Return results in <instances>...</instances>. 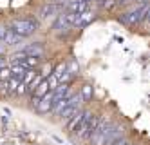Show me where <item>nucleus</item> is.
<instances>
[{"label": "nucleus", "mask_w": 150, "mask_h": 145, "mask_svg": "<svg viewBox=\"0 0 150 145\" xmlns=\"http://www.w3.org/2000/svg\"><path fill=\"white\" fill-rule=\"evenodd\" d=\"M9 29H11L13 33H16V35L20 36H31L35 35L36 29H38V22L35 18H25V20H13L11 24H9Z\"/></svg>", "instance_id": "nucleus-1"}, {"label": "nucleus", "mask_w": 150, "mask_h": 145, "mask_svg": "<svg viewBox=\"0 0 150 145\" xmlns=\"http://www.w3.org/2000/svg\"><path fill=\"white\" fill-rule=\"evenodd\" d=\"M110 124H112V121H110L109 116H101V118H100V124H98V127H96L94 134L89 138L92 145H103V140H105V134H107V129L110 127Z\"/></svg>", "instance_id": "nucleus-2"}, {"label": "nucleus", "mask_w": 150, "mask_h": 145, "mask_svg": "<svg viewBox=\"0 0 150 145\" xmlns=\"http://www.w3.org/2000/svg\"><path fill=\"white\" fill-rule=\"evenodd\" d=\"M76 13H71V11H65V13H58L54 24H52V29L60 31V29H71L76 22Z\"/></svg>", "instance_id": "nucleus-3"}, {"label": "nucleus", "mask_w": 150, "mask_h": 145, "mask_svg": "<svg viewBox=\"0 0 150 145\" xmlns=\"http://www.w3.org/2000/svg\"><path fill=\"white\" fill-rule=\"evenodd\" d=\"M52 102H54V91H51L45 94V96H42L40 100V104L36 107V113L38 114H47V113H52Z\"/></svg>", "instance_id": "nucleus-4"}, {"label": "nucleus", "mask_w": 150, "mask_h": 145, "mask_svg": "<svg viewBox=\"0 0 150 145\" xmlns=\"http://www.w3.org/2000/svg\"><path fill=\"white\" fill-rule=\"evenodd\" d=\"M120 136H123V125H114V124H110V127L107 129V134H105L103 145H110L114 140H117Z\"/></svg>", "instance_id": "nucleus-5"}, {"label": "nucleus", "mask_w": 150, "mask_h": 145, "mask_svg": "<svg viewBox=\"0 0 150 145\" xmlns=\"http://www.w3.org/2000/svg\"><path fill=\"white\" fill-rule=\"evenodd\" d=\"M58 13H60V7L56 4H45V6L40 7L38 16L40 18H51V16H56Z\"/></svg>", "instance_id": "nucleus-6"}, {"label": "nucleus", "mask_w": 150, "mask_h": 145, "mask_svg": "<svg viewBox=\"0 0 150 145\" xmlns=\"http://www.w3.org/2000/svg\"><path fill=\"white\" fill-rule=\"evenodd\" d=\"M83 114H85V111H83V109H78L76 113L72 114V118H69V120H67V132H71V134H72L74 129L80 125V121H81Z\"/></svg>", "instance_id": "nucleus-7"}, {"label": "nucleus", "mask_w": 150, "mask_h": 145, "mask_svg": "<svg viewBox=\"0 0 150 145\" xmlns=\"http://www.w3.org/2000/svg\"><path fill=\"white\" fill-rule=\"evenodd\" d=\"M89 9V2H85V0H72V2L67 4V11H71V13H83V11Z\"/></svg>", "instance_id": "nucleus-8"}, {"label": "nucleus", "mask_w": 150, "mask_h": 145, "mask_svg": "<svg viewBox=\"0 0 150 145\" xmlns=\"http://www.w3.org/2000/svg\"><path fill=\"white\" fill-rule=\"evenodd\" d=\"M92 20H94V13L87 9V11H83V13H80V15L76 16V22H74V26H76V27H83V26L91 24Z\"/></svg>", "instance_id": "nucleus-9"}, {"label": "nucleus", "mask_w": 150, "mask_h": 145, "mask_svg": "<svg viewBox=\"0 0 150 145\" xmlns=\"http://www.w3.org/2000/svg\"><path fill=\"white\" fill-rule=\"evenodd\" d=\"M20 53H24V54H33V56H42V53H44V46H42L40 42H35V44H29V46H25Z\"/></svg>", "instance_id": "nucleus-10"}, {"label": "nucleus", "mask_w": 150, "mask_h": 145, "mask_svg": "<svg viewBox=\"0 0 150 145\" xmlns=\"http://www.w3.org/2000/svg\"><path fill=\"white\" fill-rule=\"evenodd\" d=\"M100 118H101V116H98V114H92V116H91L89 125H87V131H85V134H83V140H89V138L94 134L96 127H98V124H100Z\"/></svg>", "instance_id": "nucleus-11"}, {"label": "nucleus", "mask_w": 150, "mask_h": 145, "mask_svg": "<svg viewBox=\"0 0 150 145\" xmlns=\"http://www.w3.org/2000/svg\"><path fill=\"white\" fill-rule=\"evenodd\" d=\"M22 40H24V36H20V35H16V33H13L11 29H9V33L6 35V38L2 42L6 44V46H18Z\"/></svg>", "instance_id": "nucleus-12"}, {"label": "nucleus", "mask_w": 150, "mask_h": 145, "mask_svg": "<svg viewBox=\"0 0 150 145\" xmlns=\"http://www.w3.org/2000/svg\"><path fill=\"white\" fill-rule=\"evenodd\" d=\"M49 91H51L49 80H47V78H44V80L40 82V85H38V87L35 89V93H33V94H36V96H40V98H42V96H45V94H47Z\"/></svg>", "instance_id": "nucleus-13"}, {"label": "nucleus", "mask_w": 150, "mask_h": 145, "mask_svg": "<svg viewBox=\"0 0 150 145\" xmlns=\"http://www.w3.org/2000/svg\"><path fill=\"white\" fill-rule=\"evenodd\" d=\"M9 67H11V74H13L15 78H20V80H22L24 74L27 73V67H24L22 64H11Z\"/></svg>", "instance_id": "nucleus-14"}, {"label": "nucleus", "mask_w": 150, "mask_h": 145, "mask_svg": "<svg viewBox=\"0 0 150 145\" xmlns=\"http://www.w3.org/2000/svg\"><path fill=\"white\" fill-rule=\"evenodd\" d=\"M80 96L83 98V102H89V100L92 98V87H91L89 84H85V85L81 87V91H80Z\"/></svg>", "instance_id": "nucleus-15"}, {"label": "nucleus", "mask_w": 150, "mask_h": 145, "mask_svg": "<svg viewBox=\"0 0 150 145\" xmlns=\"http://www.w3.org/2000/svg\"><path fill=\"white\" fill-rule=\"evenodd\" d=\"M13 74H11V67L9 65H6V67H2L0 69V82H6V80H9Z\"/></svg>", "instance_id": "nucleus-16"}, {"label": "nucleus", "mask_w": 150, "mask_h": 145, "mask_svg": "<svg viewBox=\"0 0 150 145\" xmlns=\"http://www.w3.org/2000/svg\"><path fill=\"white\" fill-rule=\"evenodd\" d=\"M36 76V71L35 69H27V73L24 74V78H22V82L25 84V85H29L31 84V80H33V78Z\"/></svg>", "instance_id": "nucleus-17"}, {"label": "nucleus", "mask_w": 150, "mask_h": 145, "mask_svg": "<svg viewBox=\"0 0 150 145\" xmlns=\"http://www.w3.org/2000/svg\"><path fill=\"white\" fill-rule=\"evenodd\" d=\"M67 67H69L67 71H69V73H71L72 76H74V74H78V71H80V67H78V62L74 60V58H72V60L69 62V65H67Z\"/></svg>", "instance_id": "nucleus-18"}, {"label": "nucleus", "mask_w": 150, "mask_h": 145, "mask_svg": "<svg viewBox=\"0 0 150 145\" xmlns=\"http://www.w3.org/2000/svg\"><path fill=\"white\" fill-rule=\"evenodd\" d=\"M25 93H27V85L24 82H20L18 87H16V91H15V94H25Z\"/></svg>", "instance_id": "nucleus-19"}, {"label": "nucleus", "mask_w": 150, "mask_h": 145, "mask_svg": "<svg viewBox=\"0 0 150 145\" xmlns=\"http://www.w3.org/2000/svg\"><path fill=\"white\" fill-rule=\"evenodd\" d=\"M40 100H42L40 96H36V94H31V107H35V109H36V107H38V104H40Z\"/></svg>", "instance_id": "nucleus-20"}, {"label": "nucleus", "mask_w": 150, "mask_h": 145, "mask_svg": "<svg viewBox=\"0 0 150 145\" xmlns=\"http://www.w3.org/2000/svg\"><path fill=\"white\" fill-rule=\"evenodd\" d=\"M110 145H128V141H127V138H125V136H120L117 140H114Z\"/></svg>", "instance_id": "nucleus-21"}, {"label": "nucleus", "mask_w": 150, "mask_h": 145, "mask_svg": "<svg viewBox=\"0 0 150 145\" xmlns=\"http://www.w3.org/2000/svg\"><path fill=\"white\" fill-rule=\"evenodd\" d=\"M9 33V27H6V26H0V42H2L4 38H6V35Z\"/></svg>", "instance_id": "nucleus-22"}, {"label": "nucleus", "mask_w": 150, "mask_h": 145, "mask_svg": "<svg viewBox=\"0 0 150 145\" xmlns=\"http://www.w3.org/2000/svg\"><path fill=\"white\" fill-rule=\"evenodd\" d=\"M6 65H7V62H6V58L2 56V54H0V69H2V67H6Z\"/></svg>", "instance_id": "nucleus-23"}, {"label": "nucleus", "mask_w": 150, "mask_h": 145, "mask_svg": "<svg viewBox=\"0 0 150 145\" xmlns=\"http://www.w3.org/2000/svg\"><path fill=\"white\" fill-rule=\"evenodd\" d=\"M96 4H98L100 7H105V4H107V0H96Z\"/></svg>", "instance_id": "nucleus-24"}, {"label": "nucleus", "mask_w": 150, "mask_h": 145, "mask_svg": "<svg viewBox=\"0 0 150 145\" xmlns=\"http://www.w3.org/2000/svg\"><path fill=\"white\" fill-rule=\"evenodd\" d=\"M85 2H89V4H91V2H92V0H85Z\"/></svg>", "instance_id": "nucleus-25"}]
</instances>
